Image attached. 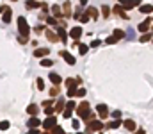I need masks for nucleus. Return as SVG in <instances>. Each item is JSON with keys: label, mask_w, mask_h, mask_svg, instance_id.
Here are the masks:
<instances>
[{"label": "nucleus", "mask_w": 153, "mask_h": 134, "mask_svg": "<svg viewBox=\"0 0 153 134\" xmlns=\"http://www.w3.org/2000/svg\"><path fill=\"white\" fill-rule=\"evenodd\" d=\"M57 93H59V86H54V88L50 89V95H52V97H55Z\"/></svg>", "instance_id": "4be33fe9"}, {"label": "nucleus", "mask_w": 153, "mask_h": 134, "mask_svg": "<svg viewBox=\"0 0 153 134\" xmlns=\"http://www.w3.org/2000/svg\"><path fill=\"white\" fill-rule=\"evenodd\" d=\"M141 11H142V13H151V11H153V7H151V6H142V7H141Z\"/></svg>", "instance_id": "412c9836"}, {"label": "nucleus", "mask_w": 153, "mask_h": 134, "mask_svg": "<svg viewBox=\"0 0 153 134\" xmlns=\"http://www.w3.org/2000/svg\"><path fill=\"white\" fill-rule=\"evenodd\" d=\"M77 113L80 115V118L87 120V115H89V104H87V102H82V104L78 105V109H77Z\"/></svg>", "instance_id": "f03ea898"}, {"label": "nucleus", "mask_w": 153, "mask_h": 134, "mask_svg": "<svg viewBox=\"0 0 153 134\" xmlns=\"http://www.w3.org/2000/svg\"><path fill=\"white\" fill-rule=\"evenodd\" d=\"M29 134H39V130H37V129H30V132H29Z\"/></svg>", "instance_id": "f704fd0d"}, {"label": "nucleus", "mask_w": 153, "mask_h": 134, "mask_svg": "<svg viewBox=\"0 0 153 134\" xmlns=\"http://www.w3.org/2000/svg\"><path fill=\"white\" fill-rule=\"evenodd\" d=\"M103 125H102V122H89V125H87V129H91V130H100Z\"/></svg>", "instance_id": "39448f33"}, {"label": "nucleus", "mask_w": 153, "mask_h": 134, "mask_svg": "<svg viewBox=\"0 0 153 134\" xmlns=\"http://www.w3.org/2000/svg\"><path fill=\"white\" fill-rule=\"evenodd\" d=\"M50 81H52V82H54L55 86H59V84L62 82V79H61V77H59L57 73H50Z\"/></svg>", "instance_id": "9b49d317"}, {"label": "nucleus", "mask_w": 153, "mask_h": 134, "mask_svg": "<svg viewBox=\"0 0 153 134\" xmlns=\"http://www.w3.org/2000/svg\"><path fill=\"white\" fill-rule=\"evenodd\" d=\"M27 113H29V115H37V105L30 104V105L27 107Z\"/></svg>", "instance_id": "4468645a"}, {"label": "nucleus", "mask_w": 153, "mask_h": 134, "mask_svg": "<svg viewBox=\"0 0 153 134\" xmlns=\"http://www.w3.org/2000/svg\"><path fill=\"white\" fill-rule=\"evenodd\" d=\"M9 125H11V123H9L7 120H4V122H0V130H7V129H9Z\"/></svg>", "instance_id": "dca6fc26"}, {"label": "nucleus", "mask_w": 153, "mask_h": 134, "mask_svg": "<svg viewBox=\"0 0 153 134\" xmlns=\"http://www.w3.org/2000/svg\"><path fill=\"white\" fill-rule=\"evenodd\" d=\"M11 14H13V13H11V7H6V11H4V18H2V20H4V24H11Z\"/></svg>", "instance_id": "0eeeda50"}, {"label": "nucleus", "mask_w": 153, "mask_h": 134, "mask_svg": "<svg viewBox=\"0 0 153 134\" xmlns=\"http://www.w3.org/2000/svg\"><path fill=\"white\" fill-rule=\"evenodd\" d=\"M96 13H98V11H96V9H94V7H91V9H89V14H91V16H93V18H96V16H98V14H96Z\"/></svg>", "instance_id": "a878e982"}, {"label": "nucleus", "mask_w": 153, "mask_h": 134, "mask_svg": "<svg viewBox=\"0 0 153 134\" xmlns=\"http://www.w3.org/2000/svg\"><path fill=\"white\" fill-rule=\"evenodd\" d=\"M78 50H80V54H85V52H87V47H85V45H80Z\"/></svg>", "instance_id": "c756f323"}, {"label": "nucleus", "mask_w": 153, "mask_h": 134, "mask_svg": "<svg viewBox=\"0 0 153 134\" xmlns=\"http://www.w3.org/2000/svg\"><path fill=\"white\" fill-rule=\"evenodd\" d=\"M57 34H59V38H61V41H62V43L66 41V31H64V29L57 27Z\"/></svg>", "instance_id": "ddd939ff"}, {"label": "nucleus", "mask_w": 153, "mask_h": 134, "mask_svg": "<svg viewBox=\"0 0 153 134\" xmlns=\"http://www.w3.org/2000/svg\"><path fill=\"white\" fill-rule=\"evenodd\" d=\"M71 125H73V129H77V127H78V120H73Z\"/></svg>", "instance_id": "72a5a7b5"}, {"label": "nucleus", "mask_w": 153, "mask_h": 134, "mask_svg": "<svg viewBox=\"0 0 153 134\" xmlns=\"http://www.w3.org/2000/svg\"><path fill=\"white\" fill-rule=\"evenodd\" d=\"M62 109H64V100L59 98V102L55 104V111H62Z\"/></svg>", "instance_id": "f3484780"}, {"label": "nucleus", "mask_w": 153, "mask_h": 134, "mask_svg": "<svg viewBox=\"0 0 153 134\" xmlns=\"http://www.w3.org/2000/svg\"><path fill=\"white\" fill-rule=\"evenodd\" d=\"M70 34H71V38H75V39H78V38L82 36V29H80V27H73Z\"/></svg>", "instance_id": "6e6552de"}, {"label": "nucleus", "mask_w": 153, "mask_h": 134, "mask_svg": "<svg viewBox=\"0 0 153 134\" xmlns=\"http://www.w3.org/2000/svg\"><path fill=\"white\" fill-rule=\"evenodd\" d=\"M75 107V102H68V105H66V111H64V116L66 118H70L71 116V109Z\"/></svg>", "instance_id": "1a4fd4ad"}, {"label": "nucleus", "mask_w": 153, "mask_h": 134, "mask_svg": "<svg viewBox=\"0 0 153 134\" xmlns=\"http://www.w3.org/2000/svg\"><path fill=\"white\" fill-rule=\"evenodd\" d=\"M48 52H50L48 48H37V50L34 52V56H36V57H43V56H48Z\"/></svg>", "instance_id": "9d476101"}, {"label": "nucleus", "mask_w": 153, "mask_h": 134, "mask_svg": "<svg viewBox=\"0 0 153 134\" xmlns=\"http://www.w3.org/2000/svg\"><path fill=\"white\" fill-rule=\"evenodd\" d=\"M61 56H62L64 59H66V63H68V64H75V57H73L70 52H66V50H64V52H61Z\"/></svg>", "instance_id": "20e7f679"}, {"label": "nucleus", "mask_w": 153, "mask_h": 134, "mask_svg": "<svg viewBox=\"0 0 153 134\" xmlns=\"http://www.w3.org/2000/svg\"><path fill=\"white\" fill-rule=\"evenodd\" d=\"M43 134H50V132H43Z\"/></svg>", "instance_id": "e433bc0d"}, {"label": "nucleus", "mask_w": 153, "mask_h": 134, "mask_svg": "<svg viewBox=\"0 0 153 134\" xmlns=\"http://www.w3.org/2000/svg\"><path fill=\"white\" fill-rule=\"evenodd\" d=\"M27 123H29V127H30V129H36V127H39V125H41L39 118H36V116H32V118H30Z\"/></svg>", "instance_id": "423d86ee"}, {"label": "nucleus", "mask_w": 153, "mask_h": 134, "mask_svg": "<svg viewBox=\"0 0 153 134\" xmlns=\"http://www.w3.org/2000/svg\"><path fill=\"white\" fill-rule=\"evenodd\" d=\"M36 7H39V4H36V2H27V9H36Z\"/></svg>", "instance_id": "aec40b11"}, {"label": "nucleus", "mask_w": 153, "mask_h": 134, "mask_svg": "<svg viewBox=\"0 0 153 134\" xmlns=\"http://www.w3.org/2000/svg\"><path fill=\"white\" fill-rule=\"evenodd\" d=\"M111 116H114V118H119L121 116V113H119V111H112V115Z\"/></svg>", "instance_id": "2f4dec72"}, {"label": "nucleus", "mask_w": 153, "mask_h": 134, "mask_svg": "<svg viewBox=\"0 0 153 134\" xmlns=\"http://www.w3.org/2000/svg\"><path fill=\"white\" fill-rule=\"evenodd\" d=\"M77 95H78V97H84V95H85V89H84V88H82V89H78Z\"/></svg>", "instance_id": "7c9ffc66"}, {"label": "nucleus", "mask_w": 153, "mask_h": 134, "mask_svg": "<svg viewBox=\"0 0 153 134\" xmlns=\"http://www.w3.org/2000/svg\"><path fill=\"white\" fill-rule=\"evenodd\" d=\"M109 127H111V129H118V127H119V122L116 120V122H112V123H111V125H109Z\"/></svg>", "instance_id": "cd10ccee"}, {"label": "nucleus", "mask_w": 153, "mask_h": 134, "mask_svg": "<svg viewBox=\"0 0 153 134\" xmlns=\"http://www.w3.org/2000/svg\"><path fill=\"white\" fill-rule=\"evenodd\" d=\"M47 21H48V24H55V18H52V16H48V18H47Z\"/></svg>", "instance_id": "473e14b6"}, {"label": "nucleus", "mask_w": 153, "mask_h": 134, "mask_svg": "<svg viewBox=\"0 0 153 134\" xmlns=\"http://www.w3.org/2000/svg\"><path fill=\"white\" fill-rule=\"evenodd\" d=\"M64 16H70V2L64 4Z\"/></svg>", "instance_id": "6ab92c4d"}, {"label": "nucleus", "mask_w": 153, "mask_h": 134, "mask_svg": "<svg viewBox=\"0 0 153 134\" xmlns=\"http://www.w3.org/2000/svg\"><path fill=\"white\" fill-rule=\"evenodd\" d=\"M96 111L100 113V116H102V118H105V116H107V107H105V105H102V104H100V105L96 107Z\"/></svg>", "instance_id": "f8f14e48"}, {"label": "nucleus", "mask_w": 153, "mask_h": 134, "mask_svg": "<svg viewBox=\"0 0 153 134\" xmlns=\"http://www.w3.org/2000/svg\"><path fill=\"white\" fill-rule=\"evenodd\" d=\"M6 11V6H0V13H4Z\"/></svg>", "instance_id": "c9c22d12"}, {"label": "nucleus", "mask_w": 153, "mask_h": 134, "mask_svg": "<svg viewBox=\"0 0 153 134\" xmlns=\"http://www.w3.org/2000/svg\"><path fill=\"white\" fill-rule=\"evenodd\" d=\"M55 122H57V118H55V116H48V118H47L45 122H43V123H41V125H43V127H45V129L48 130V129H52V127H55Z\"/></svg>", "instance_id": "7ed1b4c3"}, {"label": "nucleus", "mask_w": 153, "mask_h": 134, "mask_svg": "<svg viewBox=\"0 0 153 134\" xmlns=\"http://www.w3.org/2000/svg\"><path fill=\"white\" fill-rule=\"evenodd\" d=\"M41 66H52V61L50 59H43L41 61Z\"/></svg>", "instance_id": "b1692460"}, {"label": "nucleus", "mask_w": 153, "mask_h": 134, "mask_svg": "<svg viewBox=\"0 0 153 134\" xmlns=\"http://www.w3.org/2000/svg\"><path fill=\"white\" fill-rule=\"evenodd\" d=\"M52 11H54V16H61V7L59 6H52Z\"/></svg>", "instance_id": "a211bd4d"}, {"label": "nucleus", "mask_w": 153, "mask_h": 134, "mask_svg": "<svg viewBox=\"0 0 153 134\" xmlns=\"http://www.w3.org/2000/svg\"><path fill=\"white\" fill-rule=\"evenodd\" d=\"M37 88L39 89H45V82H43V79H37Z\"/></svg>", "instance_id": "393cba45"}, {"label": "nucleus", "mask_w": 153, "mask_h": 134, "mask_svg": "<svg viewBox=\"0 0 153 134\" xmlns=\"http://www.w3.org/2000/svg\"><path fill=\"white\" fill-rule=\"evenodd\" d=\"M18 27H20V34H21V38H27V36L30 34V29H29V25H27V20H25L23 16H20V18H18Z\"/></svg>", "instance_id": "f257e3e1"}, {"label": "nucleus", "mask_w": 153, "mask_h": 134, "mask_svg": "<svg viewBox=\"0 0 153 134\" xmlns=\"http://www.w3.org/2000/svg\"><path fill=\"white\" fill-rule=\"evenodd\" d=\"M75 82H77V81H73V79H68V81H66V84H68L70 88H75Z\"/></svg>", "instance_id": "bb28decb"}, {"label": "nucleus", "mask_w": 153, "mask_h": 134, "mask_svg": "<svg viewBox=\"0 0 153 134\" xmlns=\"http://www.w3.org/2000/svg\"><path fill=\"white\" fill-rule=\"evenodd\" d=\"M125 127L130 129V130H134V129H135V123H134L132 120H126V122H125Z\"/></svg>", "instance_id": "2eb2a0df"}, {"label": "nucleus", "mask_w": 153, "mask_h": 134, "mask_svg": "<svg viewBox=\"0 0 153 134\" xmlns=\"http://www.w3.org/2000/svg\"><path fill=\"white\" fill-rule=\"evenodd\" d=\"M139 31H142V32H144V31H148V21H142V24L139 25Z\"/></svg>", "instance_id": "5701e85b"}, {"label": "nucleus", "mask_w": 153, "mask_h": 134, "mask_svg": "<svg viewBox=\"0 0 153 134\" xmlns=\"http://www.w3.org/2000/svg\"><path fill=\"white\" fill-rule=\"evenodd\" d=\"M47 36H48L52 41H54V39H57V38H55V34H54V32H50V31H47Z\"/></svg>", "instance_id": "c85d7f7f"}]
</instances>
